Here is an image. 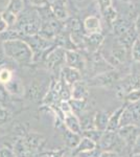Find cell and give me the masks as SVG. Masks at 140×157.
Returning a JSON list of instances; mask_svg holds the SVG:
<instances>
[{"mask_svg": "<svg viewBox=\"0 0 140 157\" xmlns=\"http://www.w3.org/2000/svg\"><path fill=\"white\" fill-rule=\"evenodd\" d=\"M89 98V90L86 83L78 81L75 84L71 86V98L73 100H83L87 101Z\"/></svg>", "mask_w": 140, "mask_h": 157, "instance_id": "obj_10", "label": "cell"}, {"mask_svg": "<svg viewBox=\"0 0 140 157\" xmlns=\"http://www.w3.org/2000/svg\"><path fill=\"white\" fill-rule=\"evenodd\" d=\"M131 55L134 61L140 62V38H137L133 43V45H132Z\"/></svg>", "mask_w": 140, "mask_h": 157, "instance_id": "obj_31", "label": "cell"}, {"mask_svg": "<svg viewBox=\"0 0 140 157\" xmlns=\"http://www.w3.org/2000/svg\"><path fill=\"white\" fill-rule=\"evenodd\" d=\"M14 152L17 157H32L34 154L32 153L28 148L25 146L23 138H19L14 144Z\"/></svg>", "mask_w": 140, "mask_h": 157, "instance_id": "obj_21", "label": "cell"}, {"mask_svg": "<svg viewBox=\"0 0 140 157\" xmlns=\"http://www.w3.org/2000/svg\"><path fill=\"white\" fill-rule=\"evenodd\" d=\"M137 34H138V33L136 32L135 25L134 26H131L124 34L118 37L119 44H120L124 49L132 48V45H133V43L135 42V40L137 39Z\"/></svg>", "mask_w": 140, "mask_h": 157, "instance_id": "obj_12", "label": "cell"}, {"mask_svg": "<svg viewBox=\"0 0 140 157\" xmlns=\"http://www.w3.org/2000/svg\"><path fill=\"white\" fill-rule=\"evenodd\" d=\"M128 105V103H126L124 105L120 106L117 110L114 111L113 113H112L111 117H110V121H109V124H108V128H107V130L109 131H117L120 127V117H121V114H123L124 108H126V106Z\"/></svg>", "mask_w": 140, "mask_h": 157, "instance_id": "obj_16", "label": "cell"}, {"mask_svg": "<svg viewBox=\"0 0 140 157\" xmlns=\"http://www.w3.org/2000/svg\"><path fill=\"white\" fill-rule=\"evenodd\" d=\"M80 121H81V126H82L83 131L95 129V127H94V115L93 116L84 115L82 117V120H81Z\"/></svg>", "mask_w": 140, "mask_h": 157, "instance_id": "obj_29", "label": "cell"}, {"mask_svg": "<svg viewBox=\"0 0 140 157\" xmlns=\"http://www.w3.org/2000/svg\"><path fill=\"white\" fill-rule=\"evenodd\" d=\"M104 132H105V131H100V130H97V129H91V130L83 131L82 136L90 138L91 140H93L94 143H96L98 145L99 140H100V137Z\"/></svg>", "mask_w": 140, "mask_h": 157, "instance_id": "obj_25", "label": "cell"}, {"mask_svg": "<svg viewBox=\"0 0 140 157\" xmlns=\"http://www.w3.org/2000/svg\"><path fill=\"white\" fill-rule=\"evenodd\" d=\"M84 26H85V29L90 34H96V33L100 32V22L96 17H88L84 22Z\"/></svg>", "mask_w": 140, "mask_h": 157, "instance_id": "obj_22", "label": "cell"}, {"mask_svg": "<svg viewBox=\"0 0 140 157\" xmlns=\"http://www.w3.org/2000/svg\"><path fill=\"white\" fill-rule=\"evenodd\" d=\"M135 29H136V32L140 34V15L137 17L136 22H135Z\"/></svg>", "mask_w": 140, "mask_h": 157, "instance_id": "obj_47", "label": "cell"}, {"mask_svg": "<svg viewBox=\"0 0 140 157\" xmlns=\"http://www.w3.org/2000/svg\"><path fill=\"white\" fill-rule=\"evenodd\" d=\"M129 108L131 110L132 116H133V123L134 125L140 123V101L136 103H132L129 104Z\"/></svg>", "mask_w": 140, "mask_h": 157, "instance_id": "obj_27", "label": "cell"}, {"mask_svg": "<svg viewBox=\"0 0 140 157\" xmlns=\"http://www.w3.org/2000/svg\"><path fill=\"white\" fill-rule=\"evenodd\" d=\"M61 25L57 21H49L45 24H42L41 29L39 32V36L45 40H50L60 32Z\"/></svg>", "mask_w": 140, "mask_h": 157, "instance_id": "obj_9", "label": "cell"}, {"mask_svg": "<svg viewBox=\"0 0 140 157\" xmlns=\"http://www.w3.org/2000/svg\"><path fill=\"white\" fill-rule=\"evenodd\" d=\"M0 157H17L15 154L14 150L7 148V147H3L0 149Z\"/></svg>", "mask_w": 140, "mask_h": 157, "instance_id": "obj_40", "label": "cell"}, {"mask_svg": "<svg viewBox=\"0 0 140 157\" xmlns=\"http://www.w3.org/2000/svg\"><path fill=\"white\" fill-rule=\"evenodd\" d=\"M98 3L100 6L101 11H105L109 6H111V0H98Z\"/></svg>", "mask_w": 140, "mask_h": 157, "instance_id": "obj_44", "label": "cell"}, {"mask_svg": "<svg viewBox=\"0 0 140 157\" xmlns=\"http://www.w3.org/2000/svg\"><path fill=\"white\" fill-rule=\"evenodd\" d=\"M23 141L25 146L28 148V150L32 152V154H36L40 152L44 148L45 144H46V139L41 134H38L35 132H30L24 135Z\"/></svg>", "mask_w": 140, "mask_h": 157, "instance_id": "obj_5", "label": "cell"}, {"mask_svg": "<svg viewBox=\"0 0 140 157\" xmlns=\"http://www.w3.org/2000/svg\"><path fill=\"white\" fill-rule=\"evenodd\" d=\"M132 25L127 21L126 19H116L113 23V29H114V33L117 35V36H121L123 34L128 30Z\"/></svg>", "mask_w": 140, "mask_h": 157, "instance_id": "obj_23", "label": "cell"}, {"mask_svg": "<svg viewBox=\"0 0 140 157\" xmlns=\"http://www.w3.org/2000/svg\"><path fill=\"white\" fill-rule=\"evenodd\" d=\"M30 2H32L34 6H46V4H48V1L47 0H30Z\"/></svg>", "mask_w": 140, "mask_h": 157, "instance_id": "obj_46", "label": "cell"}, {"mask_svg": "<svg viewBox=\"0 0 140 157\" xmlns=\"http://www.w3.org/2000/svg\"><path fill=\"white\" fill-rule=\"evenodd\" d=\"M97 148V144L94 143L93 140H91L90 138L88 137H82L81 139L80 144L78 145L75 149H73L72 152H71V155L73 157L78 155V153L81 152H86V151H91V150H94V149Z\"/></svg>", "mask_w": 140, "mask_h": 157, "instance_id": "obj_17", "label": "cell"}, {"mask_svg": "<svg viewBox=\"0 0 140 157\" xmlns=\"http://www.w3.org/2000/svg\"><path fill=\"white\" fill-rule=\"evenodd\" d=\"M3 50L6 57L19 64H28L34 60V52L26 41L20 39L3 42Z\"/></svg>", "mask_w": 140, "mask_h": 157, "instance_id": "obj_1", "label": "cell"}, {"mask_svg": "<svg viewBox=\"0 0 140 157\" xmlns=\"http://www.w3.org/2000/svg\"><path fill=\"white\" fill-rule=\"evenodd\" d=\"M117 133L120 136L121 139L124 141L127 146L132 147L134 146L135 141H136L137 137L140 134L139 128L137 125H129V126H123L120 127L117 130Z\"/></svg>", "mask_w": 140, "mask_h": 157, "instance_id": "obj_6", "label": "cell"}, {"mask_svg": "<svg viewBox=\"0 0 140 157\" xmlns=\"http://www.w3.org/2000/svg\"><path fill=\"white\" fill-rule=\"evenodd\" d=\"M9 101H11V98H9V91L6 90V86L0 84V105L4 107Z\"/></svg>", "mask_w": 140, "mask_h": 157, "instance_id": "obj_34", "label": "cell"}, {"mask_svg": "<svg viewBox=\"0 0 140 157\" xmlns=\"http://www.w3.org/2000/svg\"><path fill=\"white\" fill-rule=\"evenodd\" d=\"M121 1H124V2H129V1H131V0H121Z\"/></svg>", "mask_w": 140, "mask_h": 157, "instance_id": "obj_49", "label": "cell"}, {"mask_svg": "<svg viewBox=\"0 0 140 157\" xmlns=\"http://www.w3.org/2000/svg\"><path fill=\"white\" fill-rule=\"evenodd\" d=\"M104 15H105L106 20L110 24H113L114 21L117 19V13L112 6H109L108 9L105 10V11H104Z\"/></svg>", "mask_w": 140, "mask_h": 157, "instance_id": "obj_35", "label": "cell"}, {"mask_svg": "<svg viewBox=\"0 0 140 157\" xmlns=\"http://www.w3.org/2000/svg\"><path fill=\"white\" fill-rule=\"evenodd\" d=\"M44 86L41 83L34 81L27 89V98L32 102H39L41 98H44Z\"/></svg>", "mask_w": 140, "mask_h": 157, "instance_id": "obj_14", "label": "cell"}, {"mask_svg": "<svg viewBox=\"0 0 140 157\" xmlns=\"http://www.w3.org/2000/svg\"><path fill=\"white\" fill-rule=\"evenodd\" d=\"M131 153L132 155H138V154H140V134L138 135V137H137L136 141H135L134 146L132 147Z\"/></svg>", "mask_w": 140, "mask_h": 157, "instance_id": "obj_42", "label": "cell"}, {"mask_svg": "<svg viewBox=\"0 0 140 157\" xmlns=\"http://www.w3.org/2000/svg\"><path fill=\"white\" fill-rule=\"evenodd\" d=\"M1 17L4 19V21L6 22L9 26H12V25H14L15 23H16V18H17V16H16V15H14V14H12V13H9V12L6 11V12L2 13Z\"/></svg>", "mask_w": 140, "mask_h": 157, "instance_id": "obj_37", "label": "cell"}, {"mask_svg": "<svg viewBox=\"0 0 140 157\" xmlns=\"http://www.w3.org/2000/svg\"><path fill=\"white\" fill-rule=\"evenodd\" d=\"M99 157H120L117 152L114 151H101Z\"/></svg>", "mask_w": 140, "mask_h": 157, "instance_id": "obj_43", "label": "cell"}, {"mask_svg": "<svg viewBox=\"0 0 140 157\" xmlns=\"http://www.w3.org/2000/svg\"><path fill=\"white\" fill-rule=\"evenodd\" d=\"M65 56H66L65 62H66V64H67V66L76 68V69L83 67L82 58H81V56L76 52H74V50H66Z\"/></svg>", "mask_w": 140, "mask_h": 157, "instance_id": "obj_19", "label": "cell"}, {"mask_svg": "<svg viewBox=\"0 0 140 157\" xmlns=\"http://www.w3.org/2000/svg\"><path fill=\"white\" fill-rule=\"evenodd\" d=\"M51 10H52V14L55 15L58 19L66 18V11H65V9H64V6H63L62 3H60V2L55 3L51 6Z\"/></svg>", "mask_w": 140, "mask_h": 157, "instance_id": "obj_30", "label": "cell"}, {"mask_svg": "<svg viewBox=\"0 0 140 157\" xmlns=\"http://www.w3.org/2000/svg\"><path fill=\"white\" fill-rule=\"evenodd\" d=\"M4 86H6V90L9 91V94L17 95V97H21V95H23L24 89H23V87H22L20 81L17 80V78H13L12 80Z\"/></svg>", "mask_w": 140, "mask_h": 157, "instance_id": "obj_20", "label": "cell"}, {"mask_svg": "<svg viewBox=\"0 0 140 157\" xmlns=\"http://www.w3.org/2000/svg\"><path fill=\"white\" fill-rule=\"evenodd\" d=\"M137 89H140V75L134 73L127 77L123 82L117 85L116 94L118 98H123L127 93Z\"/></svg>", "mask_w": 140, "mask_h": 157, "instance_id": "obj_4", "label": "cell"}, {"mask_svg": "<svg viewBox=\"0 0 140 157\" xmlns=\"http://www.w3.org/2000/svg\"><path fill=\"white\" fill-rule=\"evenodd\" d=\"M63 137H64L66 147H67L68 149L73 150V149H75L78 144H80L83 136L81 135V134L73 133V132H71V131L67 130V129H65L64 132H63Z\"/></svg>", "mask_w": 140, "mask_h": 157, "instance_id": "obj_18", "label": "cell"}, {"mask_svg": "<svg viewBox=\"0 0 140 157\" xmlns=\"http://www.w3.org/2000/svg\"><path fill=\"white\" fill-rule=\"evenodd\" d=\"M68 25H69L70 29L72 30V32H80L81 27H82V24H81V22L78 21V19H75V18L71 19L70 21H69V23H68Z\"/></svg>", "mask_w": 140, "mask_h": 157, "instance_id": "obj_41", "label": "cell"}, {"mask_svg": "<svg viewBox=\"0 0 140 157\" xmlns=\"http://www.w3.org/2000/svg\"><path fill=\"white\" fill-rule=\"evenodd\" d=\"M64 121V126L67 130L82 135V126H81V121L78 118L76 114H74L73 112L68 113V114L64 115V121Z\"/></svg>", "mask_w": 140, "mask_h": 157, "instance_id": "obj_11", "label": "cell"}, {"mask_svg": "<svg viewBox=\"0 0 140 157\" xmlns=\"http://www.w3.org/2000/svg\"><path fill=\"white\" fill-rule=\"evenodd\" d=\"M66 153V149H62V150H51L44 153L43 155L47 157H64V154Z\"/></svg>", "mask_w": 140, "mask_h": 157, "instance_id": "obj_39", "label": "cell"}, {"mask_svg": "<svg viewBox=\"0 0 140 157\" xmlns=\"http://www.w3.org/2000/svg\"><path fill=\"white\" fill-rule=\"evenodd\" d=\"M62 78L65 80V82L67 83L69 86H72L75 84L76 82L81 81V73L78 71V69L73 67L66 66L62 69Z\"/></svg>", "mask_w": 140, "mask_h": 157, "instance_id": "obj_15", "label": "cell"}, {"mask_svg": "<svg viewBox=\"0 0 140 157\" xmlns=\"http://www.w3.org/2000/svg\"><path fill=\"white\" fill-rule=\"evenodd\" d=\"M119 80V73L117 71H109L104 72L96 75L90 81L89 85L91 86H103V87H109L114 85Z\"/></svg>", "mask_w": 140, "mask_h": 157, "instance_id": "obj_7", "label": "cell"}, {"mask_svg": "<svg viewBox=\"0 0 140 157\" xmlns=\"http://www.w3.org/2000/svg\"><path fill=\"white\" fill-rule=\"evenodd\" d=\"M70 104V107H71V110L74 114H80L82 111L85 110V107H86V104H87V101H83V100H71L68 101Z\"/></svg>", "mask_w": 140, "mask_h": 157, "instance_id": "obj_24", "label": "cell"}, {"mask_svg": "<svg viewBox=\"0 0 140 157\" xmlns=\"http://www.w3.org/2000/svg\"><path fill=\"white\" fill-rule=\"evenodd\" d=\"M12 78H13V75L9 68H2V69H0V84L6 85Z\"/></svg>", "mask_w": 140, "mask_h": 157, "instance_id": "obj_32", "label": "cell"}, {"mask_svg": "<svg viewBox=\"0 0 140 157\" xmlns=\"http://www.w3.org/2000/svg\"><path fill=\"white\" fill-rule=\"evenodd\" d=\"M100 153H101L100 149L97 147V148L94 149V150L81 152V153H78V155H76V157H99Z\"/></svg>", "mask_w": 140, "mask_h": 157, "instance_id": "obj_38", "label": "cell"}, {"mask_svg": "<svg viewBox=\"0 0 140 157\" xmlns=\"http://www.w3.org/2000/svg\"><path fill=\"white\" fill-rule=\"evenodd\" d=\"M123 98L126 100V102L128 104L139 102L140 101V89L133 90V91H131V92L127 93L126 97H124Z\"/></svg>", "mask_w": 140, "mask_h": 157, "instance_id": "obj_33", "label": "cell"}, {"mask_svg": "<svg viewBox=\"0 0 140 157\" xmlns=\"http://www.w3.org/2000/svg\"><path fill=\"white\" fill-rule=\"evenodd\" d=\"M112 113L113 112L105 110L96 112L95 115H94V127H95V129L100 131H106L107 128H108V124Z\"/></svg>", "mask_w": 140, "mask_h": 157, "instance_id": "obj_13", "label": "cell"}, {"mask_svg": "<svg viewBox=\"0 0 140 157\" xmlns=\"http://www.w3.org/2000/svg\"><path fill=\"white\" fill-rule=\"evenodd\" d=\"M104 37L100 33H96V34H90V36L87 38V42L89 46H92L94 48H97L100 45V43L103 42Z\"/></svg>", "mask_w": 140, "mask_h": 157, "instance_id": "obj_28", "label": "cell"}, {"mask_svg": "<svg viewBox=\"0 0 140 157\" xmlns=\"http://www.w3.org/2000/svg\"><path fill=\"white\" fill-rule=\"evenodd\" d=\"M126 146L124 141L118 135L117 131H109L106 130L103 133L99 140L97 147L100 149V151H114L118 153L119 150H121L123 147Z\"/></svg>", "mask_w": 140, "mask_h": 157, "instance_id": "obj_3", "label": "cell"}, {"mask_svg": "<svg viewBox=\"0 0 140 157\" xmlns=\"http://www.w3.org/2000/svg\"><path fill=\"white\" fill-rule=\"evenodd\" d=\"M38 15L39 14L36 12H25L23 16L20 17L17 22L18 32L27 37L36 36L37 34H39L42 23Z\"/></svg>", "mask_w": 140, "mask_h": 157, "instance_id": "obj_2", "label": "cell"}, {"mask_svg": "<svg viewBox=\"0 0 140 157\" xmlns=\"http://www.w3.org/2000/svg\"><path fill=\"white\" fill-rule=\"evenodd\" d=\"M7 27H9V25H7L6 22L4 21V19L0 16V34H1V33L6 32Z\"/></svg>", "mask_w": 140, "mask_h": 157, "instance_id": "obj_45", "label": "cell"}, {"mask_svg": "<svg viewBox=\"0 0 140 157\" xmlns=\"http://www.w3.org/2000/svg\"><path fill=\"white\" fill-rule=\"evenodd\" d=\"M12 117V114L6 108H3V106H0V125L7 123Z\"/></svg>", "mask_w": 140, "mask_h": 157, "instance_id": "obj_36", "label": "cell"}, {"mask_svg": "<svg viewBox=\"0 0 140 157\" xmlns=\"http://www.w3.org/2000/svg\"><path fill=\"white\" fill-rule=\"evenodd\" d=\"M132 157H140V154H138V155H132Z\"/></svg>", "mask_w": 140, "mask_h": 157, "instance_id": "obj_48", "label": "cell"}, {"mask_svg": "<svg viewBox=\"0 0 140 157\" xmlns=\"http://www.w3.org/2000/svg\"><path fill=\"white\" fill-rule=\"evenodd\" d=\"M22 10H23V0H11L7 6L6 11L17 16Z\"/></svg>", "mask_w": 140, "mask_h": 157, "instance_id": "obj_26", "label": "cell"}, {"mask_svg": "<svg viewBox=\"0 0 140 157\" xmlns=\"http://www.w3.org/2000/svg\"><path fill=\"white\" fill-rule=\"evenodd\" d=\"M66 49L62 47H58V48L51 50L46 57V65L49 69L55 70L57 69L65 62L66 56H65Z\"/></svg>", "mask_w": 140, "mask_h": 157, "instance_id": "obj_8", "label": "cell"}]
</instances>
